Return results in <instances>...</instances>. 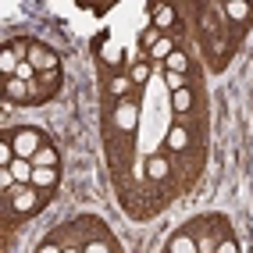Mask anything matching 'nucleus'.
<instances>
[{
  "label": "nucleus",
  "mask_w": 253,
  "mask_h": 253,
  "mask_svg": "<svg viewBox=\"0 0 253 253\" xmlns=\"http://www.w3.org/2000/svg\"><path fill=\"white\" fill-rule=\"evenodd\" d=\"M164 64H168V72H178V75H182V72H185V64H189V61H185V54H178V50H175V54L168 57Z\"/></svg>",
  "instance_id": "nucleus-18"
},
{
  "label": "nucleus",
  "mask_w": 253,
  "mask_h": 253,
  "mask_svg": "<svg viewBox=\"0 0 253 253\" xmlns=\"http://www.w3.org/2000/svg\"><path fill=\"white\" fill-rule=\"evenodd\" d=\"M214 253H239V246H235L232 239H221V243H217V250Z\"/></svg>",
  "instance_id": "nucleus-25"
},
{
  "label": "nucleus",
  "mask_w": 253,
  "mask_h": 253,
  "mask_svg": "<svg viewBox=\"0 0 253 253\" xmlns=\"http://www.w3.org/2000/svg\"><path fill=\"white\" fill-rule=\"evenodd\" d=\"M171 107H175V111H189V107H193V93H189V89H178L175 100H171Z\"/></svg>",
  "instance_id": "nucleus-16"
},
{
  "label": "nucleus",
  "mask_w": 253,
  "mask_h": 253,
  "mask_svg": "<svg viewBox=\"0 0 253 253\" xmlns=\"http://www.w3.org/2000/svg\"><path fill=\"white\" fill-rule=\"evenodd\" d=\"M14 182H18V178H14V171H11V168H0V189H11Z\"/></svg>",
  "instance_id": "nucleus-23"
},
{
  "label": "nucleus",
  "mask_w": 253,
  "mask_h": 253,
  "mask_svg": "<svg viewBox=\"0 0 253 253\" xmlns=\"http://www.w3.org/2000/svg\"><path fill=\"white\" fill-rule=\"evenodd\" d=\"M54 182H57V168H36L32 171V185L36 189H50Z\"/></svg>",
  "instance_id": "nucleus-6"
},
{
  "label": "nucleus",
  "mask_w": 253,
  "mask_h": 253,
  "mask_svg": "<svg viewBox=\"0 0 253 253\" xmlns=\"http://www.w3.org/2000/svg\"><path fill=\"white\" fill-rule=\"evenodd\" d=\"M168 168H171V164H168V157H154V161L146 164V175H150V178H168Z\"/></svg>",
  "instance_id": "nucleus-11"
},
{
  "label": "nucleus",
  "mask_w": 253,
  "mask_h": 253,
  "mask_svg": "<svg viewBox=\"0 0 253 253\" xmlns=\"http://www.w3.org/2000/svg\"><path fill=\"white\" fill-rule=\"evenodd\" d=\"M164 82H168V86H171L175 93H178V89H185V79H182L178 72H168V75H164Z\"/></svg>",
  "instance_id": "nucleus-21"
},
{
  "label": "nucleus",
  "mask_w": 253,
  "mask_h": 253,
  "mask_svg": "<svg viewBox=\"0 0 253 253\" xmlns=\"http://www.w3.org/2000/svg\"><path fill=\"white\" fill-rule=\"evenodd\" d=\"M82 253H111V246H107V243H89Z\"/></svg>",
  "instance_id": "nucleus-26"
},
{
  "label": "nucleus",
  "mask_w": 253,
  "mask_h": 253,
  "mask_svg": "<svg viewBox=\"0 0 253 253\" xmlns=\"http://www.w3.org/2000/svg\"><path fill=\"white\" fill-rule=\"evenodd\" d=\"M7 96H11V100H25V96H29V82H22V79H7Z\"/></svg>",
  "instance_id": "nucleus-13"
},
{
  "label": "nucleus",
  "mask_w": 253,
  "mask_h": 253,
  "mask_svg": "<svg viewBox=\"0 0 253 253\" xmlns=\"http://www.w3.org/2000/svg\"><path fill=\"white\" fill-rule=\"evenodd\" d=\"M168 146H171V150H185V146H189V132H185V128H171V132H168Z\"/></svg>",
  "instance_id": "nucleus-12"
},
{
  "label": "nucleus",
  "mask_w": 253,
  "mask_h": 253,
  "mask_svg": "<svg viewBox=\"0 0 253 253\" xmlns=\"http://www.w3.org/2000/svg\"><path fill=\"white\" fill-rule=\"evenodd\" d=\"M168 253H200V246L193 243V235H175V239H171V246H168Z\"/></svg>",
  "instance_id": "nucleus-8"
},
{
  "label": "nucleus",
  "mask_w": 253,
  "mask_h": 253,
  "mask_svg": "<svg viewBox=\"0 0 253 253\" xmlns=\"http://www.w3.org/2000/svg\"><path fill=\"white\" fill-rule=\"evenodd\" d=\"M11 171H14V178H18L22 185H32V171H36V168H32V161H22L18 157V161L11 164Z\"/></svg>",
  "instance_id": "nucleus-9"
},
{
  "label": "nucleus",
  "mask_w": 253,
  "mask_h": 253,
  "mask_svg": "<svg viewBox=\"0 0 253 253\" xmlns=\"http://www.w3.org/2000/svg\"><path fill=\"white\" fill-rule=\"evenodd\" d=\"M132 89V79H125V75H118V79H111V93L114 96H125Z\"/></svg>",
  "instance_id": "nucleus-17"
},
{
  "label": "nucleus",
  "mask_w": 253,
  "mask_h": 253,
  "mask_svg": "<svg viewBox=\"0 0 253 253\" xmlns=\"http://www.w3.org/2000/svg\"><path fill=\"white\" fill-rule=\"evenodd\" d=\"M36 253H64V250H61V246H57V243H43V246H40V250H36Z\"/></svg>",
  "instance_id": "nucleus-27"
},
{
  "label": "nucleus",
  "mask_w": 253,
  "mask_h": 253,
  "mask_svg": "<svg viewBox=\"0 0 253 253\" xmlns=\"http://www.w3.org/2000/svg\"><path fill=\"white\" fill-rule=\"evenodd\" d=\"M171 54H175V46H171V40H161V43H157L154 50H150V54H146V57H161V61H168V57H171Z\"/></svg>",
  "instance_id": "nucleus-15"
},
{
  "label": "nucleus",
  "mask_w": 253,
  "mask_h": 253,
  "mask_svg": "<svg viewBox=\"0 0 253 253\" xmlns=\"http://www.w3.org/2000/svg\"><path fill=\"white\" fill-rule=\"evenodd\" d=\"M225 14L228 18H250V4H243V0H232V4H225Z\"/></svg>",
  "instance_id": "nucleus-14"
},
{
  "label": "nucleus",
  "mask_w": 253,
  "mask_h": 253,
  "mask_svg": "<svg viewBox=\"0 0 253 253\" xmlns=\"http://www.w3.org/2000/svg\"><path fill=\"white\" fill-rule=\"evenodd\" d=\"M64 253H82V250H64Z\"/></svg>",
  "instance_id": "nucleus-28"
},
{
  "label": "nucleus",
  "mask_w": 253,
  "mask_h": 253,
  "mask_svg": "<svg viewBox=\"0 0 253 253\" xmlns=\"http://www.w3.org/2000/svg\"><path fill=\"white\" fill-rule=\"evenodd\" d=\"M32 75H36V68H32L29 61H22V64H18V72H14V79H22V82H29Z\"/></svg>",
  "instance_id": "nucleus-22"
},
{
  "label": "nucleus",
  "mask_w": 253,
  "mask_h": 253,
  "mask_svg": "<svg viewBox=\"0 0 253 253\" xmlns=\"http://www.w3.org/2000/svg\"><path fill=\"white\" fill-rule=\"evenodd\" d=\"M161 40H164V36H161L157 29H146V32H143V46H146V50H154V46H157Z\"/></svg>",
  "instance_id": "nucleus-20"
},
{
  "label": "nucleus",
  "mask_w": 253,
  "mask_h": 253,
  "mask_svg": "<svg viewBox=\"0 0 253 253\" xmlns=\"http://www.w3.org/2000/svg\"><path fill=\"white\" fill-rule=\"evenodd\" d=\"M150 79V64L146 61H136V68H132V82H146Z\"/></svg>",
  "instance_id": "nucleus-19"
},
{
  "label": "nucleus",
  "mask_w": 253,
  "mask_h": 253,
  "mask_svg": "<svg viewBox=\"0 0 253 253\" xmlns=\"http://www.w3.org/2000/svg\"><path fill=\"white\" fill-rule=\"evenodd\" d=\"M11 146H14V154H18L22 161H32V157H36L40 154V132L36 128H18V132H14V136H11Z\"/></svg>",
  "instance_id": "nucleus-1"
},
{
  "label": "nucleus",
  "mask_w": 253,
  "mask_h": 253,
  "mask_svg": "<svg viewBox=\"0 0 253 253\" xmlns=\"http://www.w3.org/2000/svg\"><path fill=\"white\" fill-rule=\"evenodd\" d=\"M171 25H175V11L168 4H157L154 7V29L161 32V29H171Z\"/></svg>",
  "instance_id": "nucleus-7"
},
{
  "label": "nucleus",
  "mask_w": 253,
  "mask_h": 253,
  "mask_svg": "<svg viewBox=\"0 0 253 253\" xmlns=\"http://www.w3.org/2000/svg\"><path fill=\"white\" fill-rule=\"evenodd\" d=\"M11 207L18 211V214L36 211V207H40V193H36V185H22V189L11 196Z\"/></svg>",
  "instance_id": "nucleus-2"
},
{
  "label": "nucleus",
  "mask_w": 253,
  "mask_h": 253,
  "mask_svg": "<svg viewBox=\"0 0 253 253\" xmlns=\"http://www.w3.org/2000/svg\"><path fill=\"white\" fill-rule=\"evenodd\" d=\"M32 168H57V150L40 146V154L32 157Z\"/></svg>",
  "instance_id": "nucleus-10"
},
{
  "label": "nucleus",
  "mask_w": 253,
  "mask_h": 253,
  "mask_svg": "<svg viewBox=\"0 0 253 253\" xmlns=\"http://www.w3.org/2000/svg\"><path fill=\"white\" fill-rule=\"evenodd\" d=\"M114 125L118 128H125V132H132L139 125V107L136 104H128V100H122V104L114 107Z\"/></svg>",
  "instance_id": "nucleus-3"
},
{
  "label": "nucleus",
  "mask_w": 253,
  "mask_h": 253,
  "mask_svg": "<svg viewBox=\"0 0 253 253\" xmlns=\"http://www.w3.org/2000/svg\"><path fill=\"white\" fill-rule=\"evenodd\" d=\"M25 57H18V54H14V50L7 46L4 50V54H0V72H4V79H14V72H18V64H22Z\"/></svg>",
  "instance_id": "nucleus-5"
},
{
  "label": "nucleus",
  "mask_w": 253,
  "mask_h": 253,
  "mask_svg": "<svg viewBox=\"0 0 253 253\" xmlns=\"http://www.w3.org/2000/svg\"><path fill=\"white\" fill-rule=\"evenodd\" d=\"M104 61H107V64H118V61H122V54H118V46L104 43Z\"/></svg>",
  "instance_id": "nucleus-24"
},
{
  "label": "nucleus",
  "mask_w": 253,
  "mask_h": 253,
  "mask_svg": "<svg viewBox=\"0 0 253 253\" xmlns=\"http://www.w3.org/2000/svg\"><path fill=\"white\" fill-rule=\"evenodd\" d=\"M25 61H29L36 72H50V68H57V54H54V50H46V46H32L29 54H25Z\"/></svg>",
  "instance_id": "nucleus-4"
}]
</instances>
